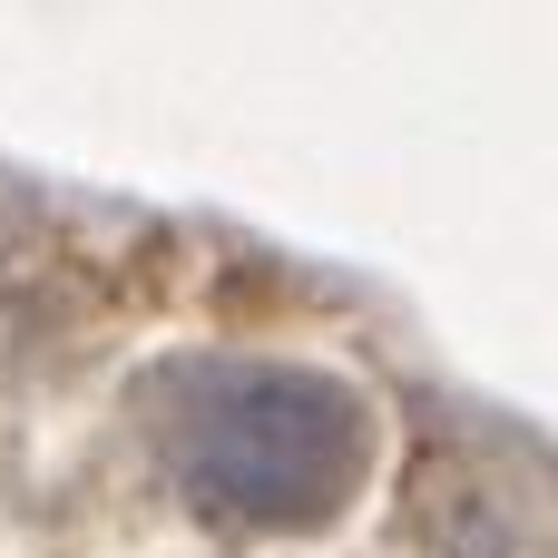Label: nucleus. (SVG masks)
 Masks as SVG:
<instances>
[{
  "mask_svg": "<svg viewBox=\"0 0 558 558\" xmlns=\"http://www.w3.org/2000/svg\"><path fill=\"white\" fill-rule=\"evenodd\" d=\"M167 451L216 520L314 530L363 481V402L304 363H226L186 383Z\"/></svg>",
  "mask_w": 558,
  "mask_h": 558,
  "instance_id": "f257e3e1",
  "label": "nucleus"
},
{
  "mask_svg": "<svg viewBox=\"0 0 558 558\" xmlns=\"http://www.w3.org/2000/svg\"><path fill=\"white\" fill-rule=\"evenodd\" d=\"M422 530L441 558H558V461L510 432H451L422 461Z\"/></svg>",
  "mask_w": 558,
  "mask_h": 558,
  "instance_id": "f03ea898",
  "label": "nucleus"
}]
</instances>
